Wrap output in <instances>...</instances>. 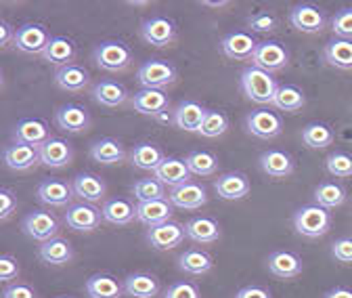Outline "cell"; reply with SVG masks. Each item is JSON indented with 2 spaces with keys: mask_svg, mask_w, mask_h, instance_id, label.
<instances>
[{
  "mask_svg": "<svg viewBox=\"0 0 352 298\" xmlns=\"http://www.w3.org/2000/svg\"><path fill=\"white\" fill-rule=\"evenodd\" d=\"M40 57L44 61L57 65V67L69 65L76 57V45H74V40L67 36H55V38H51L49 47L44 49V53Z\"/></svg>",
  "mask_w": 352,
  "mask_h": 298,
  "instance_id": "obj_30",
  "label": "cell"
},
{
  "mask_svg": "<svg viewBox=\"0 0 352 298\" xmlns=\"http://www.w3.org/2000/svg\"><path fill=\"white\" fill-rule=\"evenodd\" d=\"M214 189L223 200H241L250 193L252 185L241 173H225L214 181Z\"/></svg>",
  "mask_w": 352,
  "mask_h": 298,
  "instance_id": "obj_25",
  "label": "cell"
},
{
  "mask_svg": "<svg viewBox=\"0 0 352 298\" xmlns=\"http://www.w3.org/2000/svg\"><path fill=\"white\" fill-rule=\"evenodd\" d=\"M248 25L254 32H273L277 28V19L271 13H256L254 17L248 19Z\"/></svg>",
  "mask_w": 352,
  "mask_h": 298,
  "instance_id": "obj_51",
  "label": "cell"
},
{
  "mask_svg": "<svg viewBox=\"0 0 352 298\" xmlns=\"http://www.w3.org/2000/svg\"><path fill=\"white\" fill-rule=\"evenodd\" d=\"M21 229L28 237L44 244L53 237H57V231H59V223L57 219L51 215V212H44V210H34L30 215L23 219L21 223Z\"/></svg>",
  "mask_w": 352,
  "mask_h": 298,
  "instance_id": "obj_5",
  "label": "cell"
},
{
  "mask_svg": "<svg viewBox=\"0 0 352 298\" xmlns=\"http://www.w3.org/2000/svg\"><path fill=\"white\" fill-rule=\"evenodd\" d=\"M3 298H38V294H36V290L32 286L17 281V284H11V286L5 288Z\"/></svg>",
  "mask_w": 352,
  "mask_h": 298,
  "instance_id": "obj_53",
  "label": "cell"
},
{
  "mask_svg": "<svg viewBox=\"0 0 352 298\" xmlns=\"http://www.w3.org/2000/svg\"><path fill=\"white\" fill-rule=\"evenodd\" d=\"M40 162V153H38V147H32V145H25V143H13V145H7L5 147V164L11 168V170H30L34 164Z\"/></svg>",
  "mask_w": 352,
  "mask_h": 298,
  "instance_id": "obj_31",
  "label": "cell"
},
{
  "mask_svg": "<svg viewBox=\"0 0 352 298\" xmlns=\"http://www.w3.org/2000/svg\"><path fill=\"white\" fill-rule=\"evenodd\" d=\"M139 82L143 84V89H155L162 91L170 84L176 82V67L168 61H160V59H151L145 61L139 72H137Z\"/></svg>",
  "mask_w": 352,
  "mask_h": 298,
  "instance_id": "obj_4",
  "label": "cell"
},
{
  "mask_svg": "<svg viewBox=\"0 0 352 298\" xmlns=\"http://www.w3.org/2000/svg\"><path fill=\"white\" fill-rule=\"evenodd\" d=\"M229 129V118L225 111H220V109H208V116L204 120V126H201V131L199 135L201 137H208V139H216L220 135H225Z\"/></svg>",
  "mask_w": 352,
  "mask_h": 298,
  "instance_id": "obj_45",
  "label": "cell"
},
{
  "mask_svg": "<svg viewBox=\"0 0 352 298\" xmlns=\"http://www.w3.org/2000/svg\"><path fill=\"white\" fill-rule=\"evenodd\" d=\"M95 63L105 72H122L132 63V51L122 40H105L93 53Z\"/></svg>",
  "mask_w": 352,
  "mask_h": 298,
  "instance_id": "obj_3",
  "label": "cell"
},
{
  "mask_svg": "<svg viewBox=\"0 0 352 298\" xmlns=\"http://www.w3.org/2000/svg\"><path fill=\"white\" fill-rule=\"evenodd\" d=\"M86 294L88 298H120L124 292V286L109 275V273H95L86 279Z\"/></svg>",
  "mask_w": 352,
  "mask_h": 298,
  "instance_id": "obj_32",
  "label": "cell"
},
{
  "mask_svg": "<svg viewBox=\"0 0 352 298\" xmlns=\"http://www.w3.org/2000/svg\"><path fill=\"white\" fill-rule=\"evenodd\" d=\"M101 212H103V221L111 225H128L137 219V206H132L128 200H122V198L107 200Z\"/></svg>",
  "mask_w": 352,
  "mask_h": 298,
  "instance_id": "obj_34",
  "label": "cell"
},
{
  "mask_svg": "<svg viewBox=\"0 0 352 298\" xmlns=\"http://www.w3.org/2000/svg\"><path fill=\"white\" fill-rule=\"evenodd\" d=\"M153 175H155L157 181H162L164 185H168L172 189L191 183V170H189L187 162L181 160V158H166L157 166V170Z\"/></svg>",
  "mask_w": 352,
  "mask_h": 298,
  "instance_id": "obj_17",
  "label": "cell"
},
{
  "mask_svg": "<svg viewBox=\"0 0 352 298\" xmlns=\"http://www.w3.org/2000/svg\"><path fill=\"white\" fill-rule=\"evenodd\" d=\"M260 42L248 32H231L220 40V51L233 61H252Z\"/></svg>",
  "mask_w": 352,
  "mask_h": 298,
  "instance_id": "obj_7",
  "label": "cell"
},
{
  "mask_svg": "<svg viewBox=\"0 0 352 298\" xmlns=\"http://www.w3.org/2000/svg\"><path fill=\"white\" fill-rule=\"evenodd\" d=\"M235 298H271V292L260 286H245L235 294Z\"/></svg>",
  "mask_w": 352,
  "mask_h": 298,
  "instance_id": "obj_54",
  "label": "cell"
},
{
  "mask_svg": "<svg viewBox=\"0 0 352 298\" xmlns=\"http://www.w3.org/2000/svg\"><path fill=\"white\" fill-rule=\"evenodd\" d=\"M302 141L313 149H323L333 143V131L323 122H311L302 129Z\"/></svg>",
  "mask_w": 352,
  "mask_h": 298,
  "instance_id": "obj_41",
  "label": "cell"
},
{
  "mask_svg": "<svg viewBox=\"0 0 352 298\" xmlns=\"http://www.w3.org/2000/svg\"><path fill=\"white\" fill-rule=\"evenodd\" d=\"M17 208V198L13 195V191L9 187L0 189V219L7 221Z\"/></svg>",
  "mask_w": 352,
  "mask_h": 298,
  "instance_id": "obj_52",
  "label": "cell"
},
{
  "mask_svg": "<svg viewBox=\"0 0 352 298\" xmlns=\"http://www.w3.org/2000/svg\"><path fill=\"white\" fill-rule=\"evenodd\" d=\"M185 233L195 244H214L220 237V227L210 217H195L185 223Z\"/></svg>",
  "mask_w": 352,
  "mask_h": 298,
  "instance_id": "obj_33",
  "label": "cell"
},
{
  "mask_svg": "<svg viewBox=\"0 0 352 298\" xmlns=\"http://www.w3.org/2000/svg\"><path fill=\"white\" fill-rule=\"evenodd\" d=\"M323 298H352V290L344 288V286H338V288H331Z\"/></svg>",
  "mask_w": 352,
  "mask_h": 298,
  "instance_id": "obj_56",
  "label": "cell"
},
{
  "mask_svg": "<svg viewBox=\"0 0 352 298\" xmlns=\"http://www.w3.org/2000/svg\"><path fill=\"white\" fill-rule=\"evenodd\" d=\"M172 217V202L170 200H155V202H139L137 204V221L143 225L157 227L162 223H168Z\"/></svg>",
  "mask_w": 352,
  "mask_h": 298,
  "instance_id": "obj_24",
  "label": "cell"
},
{
  "mask_svg": "<svg viewBox=\"0 0 352 298\" xmlns=\"http://www.w3.org/2000/svg\"><path fill=\"white\" fill-rule=\"evenodd\" d=\"M315 200H317L319 206H323V208L329 210V208H336V206H342V204H344L346 191H344L342 185L327 181V183H321V185L315 189Z\"/></svg>",
  "mask_w": 352,
  "mask_h": 298,
  "instance_id": "obj_44",
  "label": "cell"
},
{
  "mask_svg": "<svg viewBox=\"0 0 352 298\" xmlns=\"http://www.w3.org/2000/svg\"><path fill=\"white\" fill-rule=\"evenodd\" d=\"M55 82H57V87L63 89V91L78 93V91H84L88 87V82H91V74H88V70H84L82 65L69 63V65L57 67Z\"/></svg>",
  "mask_w": 352,
  "mask_h": 298,
  "instance_id": "obj_27",
  "label": "cell"
},
{
  "mask_svg": "<svg viewBox=\"0 0 352 298\" xmlns=\"http://www.w3.org/2000/svg\"><path fill=\"white\" fill-rule=\"evenodd\" d=\"M273 105L281 111H300L304 105H306V97L304 93L294 87V84H279V89L275 93V99H273Z\"/></svg>",
  "mask_w": 352,
  "mask_h": 298,
  "instance_id": "obj_40",
  "label": "cell"
},
{
  "mask_svg": "<svg viewBox=\"0 0 352 298\" xmlns=\"http://www.w3.org/2000/svg\"><path fill=\"white\" fill-rule=\"evenodd\" d=\"M279 89L273 74L264 72L256 65H250L241 72V91L248 99L256 103H273Z\"/></svg>",
  "mask_w": 352,
  "mask_h": 298,
  "instance_id": "obj_1",
  "label": "cell"
},
{
  "mask_svg": "<svg viewBox=\"0 0 352 298\" xmlns=\"http://www.w3.org/2000/svg\"><path fill=\"white\" fill-rule=\"evenodd\" d=\"M51 36L47 32V28L40 23H25L21 28H17V36L13 45L28 55H42L44 49L49 47Z\"/></svg>",
  "mask_w": 352,
  "mask_h": 298,
  "instance_id": "obj_8",
  "label": "cell"
},
{
  "mask_svg": "<svg viewBox=\"0 0 352 298\" xmlns=\"http://www.w3.org/2000/svg\"><path fill=\"white\" fill-rule=\"evenodd\" d=\"M248 133L258 139H275L283 133V120L279 114L269 109H256L245 118Z\"/></svg>",
  "mask_w": 352,
  "mask_h": 298,
  "instance_id": "obj_6",
  "label": "cell"
},
{
  "mask_svg": "<svg viewBox=\"0 0 352 298\" xmlns=\"http://www.w3.org/2000/svg\"><path fill=\"white\" fill-rule=\"evenodd\" d=\"M55 122L65 133H84V131L91 129L93 120H91V114H88L86 107H82L78 103H67L55 111Z\"/></svg>",
  "mask_w": 352,
  "mask_h": 298,
  "instance_id": "obj_14",
  "label": "cell"
},
{
  "mask_svg": "<svg viewBox=\"0 0 352 298\" xmlns=\"http://www.w3.org/2000/svg\"><path fill=\"white\" fill-rule=\"evenodd\" d=\"M191 175H197V177H210L218 170V158L210 151H191L187 158H185Z\"/></svg>",
  "mask_w": 352,
  "mask_h": 298,
  "instance_id": "obj_42",
  "label": "cell"
},
{
  "mask_svg": "<svg viewBox=\"0 0 352 298\" xmlns=\"http://www.w3.org/2000/svg\"><path fill=\"white\" fill-rule=\"evenodd\" d=\"M325 166H327V173L331 177H338V179H350L352 177V156H348L344 151L329 153L325 160Z\"/></svg>",
  "mask_w": 352,
  "mask_h": 298,
  "instance_id": "obj_46",
  "label": "cell"
},
{
  "mask_svg": "<svg viewBox=\"0 0 352 298\" xmlns=\"http://www.w3.org/2000/svg\"><path fill=\"white\" fill-rule=\"evenodd\" d=\"M325 63L338 70H352V40L333 38L325 45L323 51Z\"/></svg>",
  "mask_w": 352,
  "mask_h": 298,
  "instance_id": "obj_35",
  "label": "cell"
},
{
  "mask_svg": "<svg viewBox=\"0 0 352 298\" xmlns=\"http://www.w3.org/2000/svg\"><path fill=\"white\" fill-rule=\"evenodd\" d=\"M164 160L166 156L155 143H139L130 151V162L141 170H151V173H155Z\"/></svg>",
  "mask_w": 352,
  "mask_h": 298,
  "instance_id": "obj_36",
  "label": "cell"
},
{
  "mask_svg": "<svg viewBox=\"0 0 352 298\" xmlns=\"http://www.w3.org/2000/svg\"><path fill=\"white\" fill-rule=\"evenodd\" d=\"M15 36H17V30H13V25L7 19L0 21V42H3V47H9L11 42H15Z\"/></svg>",
  "mask_w": 352,
  "mask_h": 298,
  "instance_id": "obj_55",
  "label": "cell"
},
{
  "mask_svg": "<svg viewBox=\"0 0 352 298\" xmlns=\"http://www.w3.org/2000/svg\"><path fill=\"white\" fill-rule=\"evenodd\" d=\"M168 200L172 202V206L176 208H183V210H197L201 206L208 204V191L204 185H197V183H187V185H181L170 191Z\"/></svg>",
  "mask_w": 352,
  "mask_h": 298,
  "instance_id": "obj_21",
  "label": "cell"
},
{
  "mask_svg": "<svg viewBox=\"0 0 352 298\" xmlns=\"http://www.w3.org/2000/svg\"><path fill=\"white\" fill-rule=\"evenodd\" d=\"M331 30L342 40H352V7L338 11L331 19Z\"/></svg>",
  "mask_w": 352,
  "mask_h": 298,
  "instance_id": "obj_47",
  "label": "cell"
},
{
  "mask_svg": "<svg viewBox=\"0 0 352 298\" xmlns=\"http://www.w3.org/2000/svg\"><path fill=\"white\" fill-rule=\"evenodd\" d=\"M74 195L80 198L86 204H97L105 198L107 185L101 177L93 175V173H80L74 177Z\"/></svg>",
  "mask_w": 352,
  "mask_h": 298,
  "instance_id": "obj_19",
  "label": "cell"
},
{
  "mask_svg": "<svg viewBox=\"0 0 352 298\" xmlns=\"http://www.w3.org/2000/svg\"><path fill=\"white\" fill-rule=\"evenodd\" d=\"M204 7H212V9H223V7H229V3H201Z\"/></svg>",
  "mask_w": 352,
  "mask_h": 298,
  "instance_id": "obj_57",
  "label": "cell"
},
{
  "mask_svg": "<svg viewBox=\"0 0 352 298\" xmlns=\"http://www.w3.org/2000/svg\"><path fill=\"white\" fill-rule=\"evenodd\" d=\"M164 298H201L199 288L191 281H176L170 288H166Z\"/></svg>",
  "mask_w": 352,
  "mask_h": 298,
  "instance_id": "obj_48",
  "label": "cell"
},
{
  "mask_svg": "<svg viewBox=\"0 0 352 298\" xmlns=\"http://www.w3.org/2000/svg\"><path fill=\"white\" fill-rule=\"evenodd\" d=\"M124 292L132 298H155L160 294V281L151 273H130L124 279Z\"/></svg>",
  "mask_w": 352,
  "mask_h": 298,
  "instance_id": "obj_29",
  "label": "cell"
},
{
  "mask_svg": "<svg viewBox=\"0 0 352 298\" xmlns=\"http://www.w3.org/2000/svg\"><path fill=\"white\" fill-rule=\"evenodd\" d=\"M260 168L273 179H285L294 173V160L281 149H269L260 156Z\"/></svg>",
  "mask_w": 352,
  "mask_h": 298,
  "instance_id": "obj_26",
  "label": "cell"
},
{
  "mask_svg": "<svg viewBox=\"0 0 352 298\" xmlns=\"http://www.w3.org/2000/svg\"><path fill=\"white\" fill-rule=\"evenodd\" d=\"M74 195V187L67 185L65 181H59V179H47L38 185V200L47 206H53V208H61V206H67L72 202Z\"/></svg>",
  "mask_w": 352,
  "mask_h": 298,
  "instance_id": "obj_20",
  "label": "cell"
},
{
  "mask_svg": "<svg viewBox=\"0 0 352 298\" xmlns=\"http://www.w3.org/2000/svg\"><path fill=\"white\" fill-rule=\"evenodd\" d=\"M38 153H40V164L49 168H63L74 160L72 143L59 137H51L47 143H42L38 147Z\"/></svg>",
  "mask_w": 352,
  "mask_h": 298,
  "instance_id": "obj_16",
  "label": "cell"
},
{
  "mask_svg": "<svg viewBox=\"0 0 352 298\" xmlns=\"http://www.w3.org/2000/svg\"><path fill=\"white\" fill-rule=\"evenodd\" d=\"M13 137L17 143L40 147L42 143H47L51 139V129H49V124L40 118H25V120H19L15 124Z\"/></svg>",
  "mask_w": 352,
  "mask_h": 298,
  "instance_id": "obj_13",
  "label": "cell"
},
{
  "mask_svg": "<svg viewBox=\"0 0 352 298\" xmlns=\"http://www.w3.org/2000/svg\"><path fill=\"white\" fill-rule=\"evenodd\" d=\"M185 237H187L185 225L174 223V221L162 223V225L151 227V229L147 231V242H149V246L155 248V250H172V248H176V246H181Z\"/></svg>",
  "mask_w": 352,
  "mask_h": 298,
  "instance_id": "obj_15",
  "label": "cell"
},
{
  "mask_svg": "<svg viewBox=\"0 0 352 298\" xmlns=\"http://www.w3.org/2000/svg\"><path fill=\"white\" fill-rule=\"evenodd\" d=\"M206 116H208V109L199 101L187 99V101L179 103V107H176V111H174V124L179 126L181 131L199 133L201 126H204Z\"/></svg>",
  "mask_w": 352,
  "mask_h": 298,
  "instance_id": "obj_18",
  "label": "cell"
},
{
  "mask_svg": "<svg viewBox=\"0 0 352 298\" xmlns=\"http://www.w3.org/2000/svg\"><path fill=\"white\" fill-rule=\"evenodd\" d=\"M141 38L151 47H170L176 40V23L168 17H151L141 23Z\"/></svg>",
  "mask_w": 352,
  "mask_h": 298,
  "instance_id": "obj_9",
  "label": "cell"
},
{
  "mask_svg": "<svg viewBox=\"0 0 352 298\" xmlns=\"http://www.w3.org/2000/svg\"><path fill=\"white\" fill-rule=\"evenodd\" d=\"M65 225L74 231H95L101 225L103 212L99 208H95L93 204H72L67 206L65 212Z\"/></svg>",
  "mask_w": 352,
  "mask_h": 298,
  "instance_id": "obj_10",
  "label": "cell"
},
{
  "mask_svg": "<svg viewBox=\"0 0 352 298\" xmlns=\"http://www.w3.org/2000/svg\"><path fill=\"white\" fill-rule=\"evenodd\" d=\"M179 267L185 271V273H191V275H204L208 273L212 267H214V261L212 257L206 252V250H197V248H191V250H185L181 257H179Z\"/></svg>",
  "mask_w": 352,
  "mask_h": 298,
  "instance_id": "obj_39",
  "label": "cell"
},
{
  "mask_svg": "<svg viewBox=\"0 0 352 298\" xmlns=\"http://www.w3.org/2000/svg\"><path fill=\"white\" fill-rule=\"evenodd\" d=\"M294 227L304 237H321L331 227V215L319 204H308L294 215Z\"/></svg>",
  "mask_w": 352,
  "mask_h": 298,
  "instance_id": "obj_2",
  "label": "cell"
},
{
  "mask_svg": "<svg viewBox=\"0 0 352 298\" xmlns=\"http://www.w3.org/2000/svg\"><path fill=\"white\" fill-rule=\"evenodd\" d=\"M287 63H289V53L283 45H279V42H260L256 49V55L252 59V65L269 72V74L283 70Z\"/></svg>",
  "mask_w": 352,
  "mask_h": 298,
  "instance_id": "obj_12",
  "label": "cell"
},
{
  "mask_svg": "<svg viewBox=\"0 0 352 298\" xmlns=\"http://www.w3.org/2000/svg\"><path fill=\"white\" fill-rule=\"evenodd\" d=\"M93 97L97 103H101L105 107H118L128 99V91L124 84H120L116 80H103L93 89Z\"/></svg>",
  "mask_w": 352,
  "mask_h": 298,
  "instance_id": "obj_37",
  "label": "cell"
},
{
  "mask_svg": "<svg viewBox=\"0 0 352 298\" xmlns=\"http://www.w3.org/2000/svg\"><path fill=\"white\" fill-rule=\"evenodd\" d=\"M19 275V263L11 254H3L0 257V279L3 281H13Z\"/></svg>",
  "mask_w": 352,
  "mask_h": 298,
  "instance_id": "obj_49",
  "label": "cell"
},
{
  "mask_svg": "<svg viewBox=\"0 0 352 298\" xmlns=\"http://www.w3.org/2000/svg\"><path fill=\"white\" fill-rule=\"evenodd\" d=\"M325 13L317 5L302 3L289 11V23L304 34H319L325 28Z\"/></svg>",
  "mask_w": 352,
  "mask_h": 298,
  "instance_id": "obj_11",
  "label": "cell"
},
{
  "mask_svg": "<svg viewBox=\"0 0 352 298\" xmlns=\"http://www.w3.org/2000/svg\"><path fill=\"white\" fill-rule=\"evenodd\" d=\"M38 257L42 263H47V265H67L74 259V248L67 240L53 237L49 242L40 244Z\"/></svg>",
  "mask_w": 352,
  "mask_h": 298,
  "instance_id": "obj_28",
  "label": "cell"
},
{
  "mask_svg": "<svg viewBox=\"0 0 352 298\" xmlns=\"http://www.w3.org/2000/svg\"><path fill=\"white\" fill-rule=\"evenodd\" d=\"M59 298H69V296H59Z\"/></svg>",
  "mask_w": 352,
  "mask_h": 298,
  "instance_id": "obj_58",
  "label": "cell"
},
{
  "mask_svg": "<svg viewBox=\"0 0 352 298\" xmlns=\"http://www.w3.org/2000/svg\"><path fill=\"white\" fill-rule=\"evenodd\" d=\"M91 158L99 164H120L126 158V149L118 139L105 137L91 147Z\"/></svg>",
  "mask_w": 352,
  "mask_h": 298,
  "instance_id": "obj_38",
  "label": "cell"
},
{
  "mask_svg": "<svg viewBox=\"0 0 352 298\" xmlns=\"http://www.w3.org/2000/svg\"><path fill=\"white\" fill-rule=\"evenodd\" d=\"M132 195H135L139 202H155V200H168L166 195V185L162 181H157L155 177L151 179H139L135 185H132Z\"/></svg>",
  "mask_w": 352,
  "mask_h": 298,
  "instance_id": "obj_43",
  "label": "cell"
},
{
  "mask_svg": "<svg viewBox=\"0 0 352 298\" xmlns=\"http://www.w3.org/2000/svg\"><path fill=\"white\" fill-rule=\"evenodd\" d=\"M168 105H170V99L164 91L143 89L132 95V107L143 116H160L168 109Z\"/></svg>",
  "mask_w": 352,
  "mask_h": 298,
  "instance_id": "obj_23",
  "label": "cell"
},
{
  "mask_svg": "<svg viewBox=\"0 0 352 298\" xmlns=\"http://www.w3.org/2000/svg\"><path fill=\"white\" fill-rule=\"evenodd\" d=\"M267 265H269V271L281 279H294L302 273V259L296 252H289V250L273 252L267 261Z\"/></svg>",
  "mask_w": 352,
  "mask_h": 298,
  "instance_id": "obj_22",
  "label": "cell"
},
{
  "mask_svg": "<svg viewBox=\"0 0 352 298\" xmlns=\"http://www.w3.org/2000/svg\"><path fill=\"white\" fill-rule=\"evenodd\" d=\"M331 254L340 263H352V237H340L331 244Z\"/></svg>",
  "mask_w": 352,
  "mask_h": 298,
  "instance_id": "obj_50",
  "label": "cell"
}]
</instances>
